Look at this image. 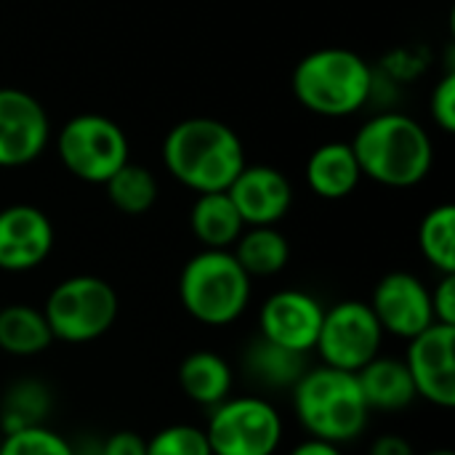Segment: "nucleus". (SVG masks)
Returning a JSON list of instances; mask_svg holds the SVG:
<instances>
[{
    "instance_id": "f257e3e1",
    "label": "nucleus",
    "mask_w": 455,
    "mask_h": 455,
    "mask_svg": "<svg viewBox=\"0 0 455 455\" xmlns=\"http://www.w3.org/2000/svg\"><path fill=\"white\" fill-rule=\"evenodd\" d=\"M165 171L187 189L227 192L245 168L243 139L216 117H187L176 123L163 141Z\"/></svg>"
},
{
    "instance_id": "f03ea898",
    "label": "nucleus",
    "mask_w": 455,
    "mask_h": 455,
    "mask_svg": "<svg viewBox=\"0 0 455 455\" xmlns=\"http://www.w3.org/2000/svg\"><path fill=\"white\" fill-rule=\"evenodd\" d=\"M349 144L363 176L395 189L421 184L435 163L427 128L400 112L371 117L365 125H360Z\"/></svg>"
},
{
    "instance_id": "7ed1b4c3",
    "label": "nucleus",
    "mask_w": 455,
    "mask_h": 455,
    "mask_svg": "<svg viewBox=\"0 0 455 455\" xmlns=\"http://www.w3.org/2000/svg\"><path fill=\"white\" fill-rule=\"evenodd\" d=\"M291 392L293 416L309 437L347 445L365 435L371 408L355 373L328 365L307 368Z\"/></svg>"
},
{
    "instance_id": "20e7f679",
    "label": "nucleus",
    "mask_w": 455,
    "mask_h": 455,
    "mask_svg": "<svg viewBox=\"0 0 455 455\" xmlns=\"http://www.w3.org/2000/svg\"><path fill=\"white\" fill-rule=\"evenodd\" d=\"M373 91L371 64L349 48H317L293 69V96L320 117H347L365 107Z\"/></svg>"
},
{
    "instance_id": "39448f33",
    "label": "nucleus",
    "mask_w": 455,
    "mask_h": 455,
    "mask_svg": "<svg viewBox=\"0 0 455 455\" xmlns=\"http://www.w3.org/2000/svg\"><path fill=\"white\" fill-rule=\"evenodd\" d=\"M251 291L253 280L232 251L203 248L179 275V301L184 312L208 328H224L240 320L251 304Z\"/></svg>"
},
{
    "instance_id": "423d86ee",
    "label": "nucleus",
    "mask_w": 455,
    "mask_h": 455,
    "mask_svg": "<svg viewBox=\"0 0 455 455\" xmlns=\"http://www.w3.org/2000/svg\"><path fill=\"white\" fill-rule=\"evenodd\" d=\"M43 315L53 341L91 344L112 331L120 315L117 291L96 275H75L61 280L45 299Z\"/></svg>"
},
{
    "instance_id": "0eeeda50",
    "label": "nucleus",
    "mask_w": 455,
    "mask_h": 455,
    "mask_svg": "<svg viewBox=\"0 0 455 455\" xmlns=\"http://www.w3.org/2000/svg\"><path fill=\"white\" fill-rule=\"evenodd\" d=\"M285 424L280 411L259 395L227 397L211 408L205 437L213 455H275L283 445Z\"/></svg>"
},
{
    "instance_id": "6e6552de",
    "label": "nucleus",
    "mask_w": 455,
    "mask_h": 455,
    "mask_svg": "<svg viewBox=\"0 0 455 455\" xmlns=\"http://www.w3.org/2000/svg\"><path fill=\"white\" fill-rule=\"evenodd\" d=\"M56 155L75 179L104 184L128 163V136L104 115H75L56 133Z\"/></svg>"
},
{
    "instance_id": "1a4fd4ad",
    "label": "nucleus",
    "mask_w": 455,
    "mask_h": 455,
    "mask_svg": "<svg viewBox=\"0 0 455 455\" xmlns=\"http://www.w3.org/2000/svg\"><path fill=\"white\" fill-rule=\"evenodd\" d=\"M384 331L368 301H339L323 315L315 352L328 368L357 373L381 355Z\"/></svg>"
},
{
    "instance_id": "9d476101",
    "label": "nucleus",
    "mask_w": 455,
    "mask_h": 455,
    "mask_svg": "<svg viewBox=\"0 0 455 455\" xmlns=\"http://www.w3.org/2000/svg\"><path fill=\"white\" fill-rule=\"evenodd\" d=\"M416 397L427 400L435 408L455 405V325L432 323L427 331L408 341L403 357Z\"/></svg>"
},
{
    "instance_id": "9b49d317",
    "label": "nucleus",
    "mask_w": 455,
    "mask_h": 455,
    "mask_svg": "<svg viewBox=\"0 0 455 455\" xmlns=\"http://www.w3.org/2000/svg\"><path fill=\"white\" fill-rule=\"evenodd\" d=\"M51 139L45 107L21 88H0V168L35 163Z\"/></svg>"
},
{
    "instance_id": "f8f14e48",
    "label": "nucleus",
    "mask_w": 455,
    "mask_h": 455,
    "mask_svg": "<svg viewBox=\"0 0 455 455\" xmlns=\"http://www.w3.org/2000/svg\"><path fill=\"white\" fill-rule=\"evenodd\" d=\"M325 307L307 291L285 288L259 309V336L296 355L315 352Z\"/></svg>"
},
{
    "instance_id": "ddd939ff",
    "label": "nucleus",
    "mask_w": 455,
    "mask_h": 455,
    "mask_svg": "<svg viewBox=\"0 0 455 455\" xmlns=\"http://www.w3.org/2000/svg\"><path fill=\"white\" fill-rule=\"evenodd\" d=\"M371 309L384 333L411 341L435 323L432 293L411 272H389L373 288Z\"/></svg>"
},
{
    "instance_id": "4468645a",
    "label": "nucleus",
    "mask_w": 455,
    "mask_h": 455,
    "mask_svg": "<svg viewBox=\"0 0 455 455\" xmlns=\"http://www.w3.org/2000/svg\"><path fill=\"white\" fill-rule=\"evenodd\" d=\"M51 219L27 203L0 208V272H32L53 251Z\"/></svg>"
},
{
    "instance_id": "2eb2a0df",
    "label": "nucleus",
    "mask_w": 455,
    "mask_h": 455,
    "mask_svg": "<svg viewBox=\"0 0 455 455\" xmlns=\"http://www.w3.org/2000/svg\"><path fill=\"white\" fill-rule=\"evenodd\" d=\"M245 227H275L293 205V187L283 171L272 165H248L227 187Z\"/></svg>"
},
{
    "instance_id": "dca6fc26",
    "label": "nucleus",
    "mask_w": 455,
    "mask_h": 455,
    "mask_svg": "<svg viewBox=\"0 0 455 455\" xmlns=\"http://www.w3.org/2000/svg\"><path fill=\"white\" fill-rule=\"evenodd\" d=\"M363 179L349 141H325L307 160V184L323 200L349 197Z\"/></svg>"
},
{
    "instance_id": "f3484780",
    "label": "nucleus",
    "mask_w": 455,
    "mask_h": 455,
    "mask_svg": "<svg viewBox=\"0 0 455 455\" xmlns=\"http://www.w3.org/2000/svg\"><path fill=\"white\" fill-rule=\"evenodd\" d=\"M357 384L360 392L373 411L379 413H397L405 411L408 405H413L416 397V387L413 379L405 368V363L400 357H373L365 368H360L357 373Z\"/></svg>"
},
{
    "instance_id": "a211bd4d",
    "label": "nucleus",
    "mask_w": 455,
    "mask_h": 455,
    "mask_svg": "<svg viewBox=\"0 0 455 455\" xmlns=\"http://www.w3.org/2000/svg\"><path fill=\"white\" fill-rule=\"evenodd\" d=\"M179 387L184 397L203 408H216L232 395L235 373L232 365L211 349L189 352L179 365Z\"/></svg>"
},
{
    "instance_id": "6ab92c4d",
    "label": "nucleus",
    "mask_w": 455,
    "mask_h": 455,
    "mask_svg": "<svg viewBox=\"0 0 455 455\" xmlns=\"http://www.w3.org/2000/svg\"><path fill=\"white\" fill-rule=\"evenodd\" d=\"M189 229L203 248L229 251L245 224L227 192H203L189 211Z\"/></svg>"
},
{
    "instance_id": "aec40b11",
    "label": "nucleus",
    "mask_w": 455,
    "mask_h": 455,
    "mask_svg": "<svg viewBox=\"0 0 455 455\" xmlns=\"http://www.w3.org/2000/svg\"><path fill=\"white\" fill-rule=\"evenodd\" d=\"M53 344L43 309L32 304L0 307V349L11 357H37Z\"/></svg>"
},
{
    "instance_id": "412c9836",
    "label": "nucleus",
    "mask_w": 455,
    "mask_h": 455,
    "mask_svg": "<svg viewBox=\"0 0 455 455\" xmlns=\"http://www.w3.org/2000/svg\"><path fill=\"white\" fill-rule=\"evenodd\" d=\"M232 256L251 280L275 277L291 261V243L277 227H245L232 245Z\"/></svg>"
},
{
    "instance_id": "4be33fe9",
    "label": "nucleus",
    "mask_w": 455,
    "mask_h": 455,
    "mask_svg": "<svg viewBox=\"0 0 455 455\" xmlns=\"http://www.w3.org/2000/svg\"><path fill=\"white\" fill-rule=\"evenodd\" d=\"M307 355L288 352L267 339H253L245 349V371L264 389H293V384L307 371Z\"/></svg>"
},
{
    "instance_id": "5701e85b",
    "label": "nucleus",
    "mask_w": 455,
    "mask_h": 455,
    "mask_svg": "<svg viewBox=\"0 0 455 455\" xmlns=\"http://www.w3.org/2000/svg\"><path fill=\"white\" fill-rule=\"evenodd\" d=\"M101 187L107 189V200L125 216H144L147 211H152L160 195L155 173L147 165L131 160L120 171H115Z\"/></svg>"
},
{
    "instance_id": "b1692460",
    "label": "nucleus",
    "mask_w": 455,
    "mask_h": 455,
    "mask_svg": "<svg viewBox=\"0 0 455 455\" xmlns=\"http://www.w3.org/2000/svg\"><path fill=\"white\" fill-rule=\"evenodd\" d=\"M419 248L440 275H455V208L451 203L435 205L421 219Z\"/></svg>"
},
{
    "instance_id": "393cba45",
    "label": "nucleus",
    "mask_w": 455,
    "mask_h": 455,
    "mask_svg": "<svg viewBox=\"0 0 455 455\" xmlns=\"http://www.w3.org/2000/svg\"><path fill=\"white\" fill-rule=\"evenodd\" d=\"M51 408V395L37 381H19L11 387V392L3 400L0 427L3 432H16L24 427H35L43 421V416Z\"/></svg>"
},
{
    "instance_id": "a878e982",
    "label": "nucleus",
    "mask_w": 455,
    "mask_h": 455,
    "mask_svg": "<svg viewBox=\"0 0 455 455\" xmlns=\"http://www.w3.org/2000/svg\"><path fill=\"white\" fill-rule=\"evenodd\" d=\"M0 455H75L72 443L59 432L35 424L8 432L0 443Z\"/></svg>"
},
{
    "instance_id": "bb28decb",
    "label": "nucleus",
    "mask_w": 455,
    "mask_h": 455,
    "mask_svg": "<svg viewBox=\"0 0 455 455\" xmlns=\"http://www.w3.org/2000/svg\"><path fill=\"white\" fill-rule=\"evenodd\" d=\"M147 455H213L205 429L192 424H171L147 440Z\"/></svg>"
},
{
    "instance_id": "cd10ccee",
    "label": "nucleus",
    "mask_w": 455,
    "mask_h": 455,
    "mask_svg": "<svg viewBox=\"0 0 455 455\" xmlns=\"http://www.w3.org/2000/svg\"><path fill=\"white\" fill-rule=\"evenodd\" d=\"M429 112L432 120L437 123V128L443 133H453L455 131V75L448 72L432 91L429 99Z\"/></svg>"
},
{
    "instance_id": "c85d7f7f",
    "label": "nucleus",
    "mask_w": 455,
    "mask_h": 455,
    "mask_svg": "<svg viewBox=\"0 0 455 455\" xmlns=\"http://www.w3.org/2000/svg\"><path fill=\"white\" fill-rule=\"evenodd\" d=\"M429 293H432L435 323L455 325V275H440V283Z\"/></svg>"
},
{
    "instance_id": "c756f323",
    "label": "nucleus",
    "mask_w": 455,
    "mask_h": 455,
    "mask_svg": "<svg viewBox=\"0 0 455 455\" xmlns=\"http://www.w3.org/2000/svg\"><path fill=\"white\" fill-rule=\"evenodd\" d=\"M101 455H147V440L136 432H115L101 440Z\"/></svg>"
},
{
    "instance_id": "7c9ffc66",
    "label": "nucleus",
    "mask_w": 455,
    "mask_h": 455,
    "mask_svg": "<svg viewBox=\"0 0 455 455\" xmlns=\"http://www.w3.org/2000/svg\"><path fill=\"white\" fill-rule=\"evenodd\" d=\"M368 455H416V451L403 435H381L371 443Z\"/></svg>"
},
{
    "instance_id": "2f4dec72",
    "label": "nucleus",
    "mask_w": 455,
    "mask_h": 455,
    "mask_svg": "<svg viewBox=\"0 0 455 455\" xmlns=\"http://www.w3.org/2000/svg\"><path fill=\"white\" fill-rule=\"evenodd\" d=\"M288 455H344V451H341V445H333V443H325V440L307 437V440H301L299 445H293Z\"/></svg>"
},
{
    "instance_id": "473e14b6",
    "label": "nucleus",
    "mask_w": 455,
    "mask_h": 455,
    "mask_svg": "<svg viewBox=\"0 0 455 455\" xmlns=\"http://www.w3.org/2000/svg\"><path fill=\"white\" fill-rule=\"evenodd\" d=\"M75 455H101V440H88L83 445H72Z\"/></svg>"
},
{
    "instance_id": "72a5a7b5",
    "label": "nucleus",
    "mask_w": 455,
    "mask_h": 455,
    "mask_svg": "<svg viewBox=\"0 0 455 455\" xmlns=\"http://www.w3.org/2000/svg\"><path fill=\"white\" fill-rule=\"evenodd\" d=\"M424 455H455L453 451H448V448H440V451H429V453Z\"/></svg>"
}]
</instances>
